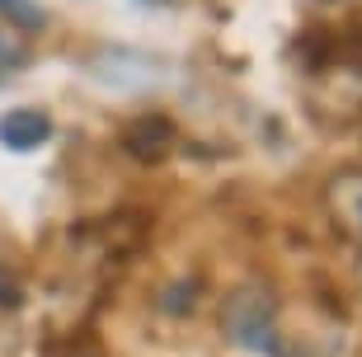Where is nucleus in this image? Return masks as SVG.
Listing matches in <instances>:
<instances>
[{
  "label": "nucleus",
  "instance_id": "f257e3e1",
  "mask_svg": "<svg viewBox=\"0 0 362 357\" xmlns=\"http://www.w3.org/2000/svg\"><path fill=\"white\" fill-rule=\"evenodd\" d=\"M221 329L235 348H250V353H269V357H282V344H278V305L264 287H235L221 305Z\"/></svg>",
  "mask_w": 362,
  "mask_h": 357
},
{
  "label": "nucleus",
  "instance_id": "f03ea898",
  "mask_svg": "<svg viewBox=\"0 0 362 357\" xmlns=\"http://www.w3.org/2000/svg\"><path fill=\"white\" fill-rule=\"evenodd\" d=\"M325 202H329L334 226L353 240V245H358V254H362V174L358 170L334 174L329 188H325Z\"/></svg>",
  "mask_w": 362,
  "mask_h": 357
},
{
  "label": "nucleus",
  "instance_id": "7ed1b4c3",
  "mask_svg": "<svg viewBox=\"0 0 362 357\" xmlns=\"http://www.w3.org/2000/svg\"><path fill=\"white\" fill-rule=\"evenodd\" d=\"M52 132V122L42 118L38 108H14L0 118V146H10V151H38Z\"/></svg>",
  "mask_w": 362,
  "mask_h": 357
},
{
  "label": "nucleus",
  "instance_id": "20e7f679",
  "mask_svg": "<svg viewBox=\"0 0 362 357\" xmlns=\"http://www.w3.org/2000/svg\"><path fill=\"white\" fill-rule=\"evenodd\" d=\"M170 146H175L170 118H136L132 127H127V151H132L136 160H160Z\"/></svg>",
  "mask_w": 362,
  "mask_h": 357
},
{
  "label": "nucleus",
  "instance_id": "39448f33",
  "mask_svg": "<svg viewBox=\"0 0 362 357\" xmlns=\"http://www.w3.org/2000/svg\"><path fill=\"white\" fill-rule=\"evenodd\" d=\"M5 296H10V291H5V282H0V305H5Z\"/></svg>",
  "mask_w": 362,
  "mask_h": 357
},
{
  "label": "nucleus",
  "instance_id": "423d86ee",
  "mask_svg": "<svg viewBox=\"0 0 362 357\" xmlns=\"http://www.w3.org/2000/svg\"><path fill=\"white\" fill-rule=\"evenodd\" d=\"M358 268H362V254H358Z\"/></svg>",
  "mask_w": 362,
  "mask_h": 357
}]
</instances>
